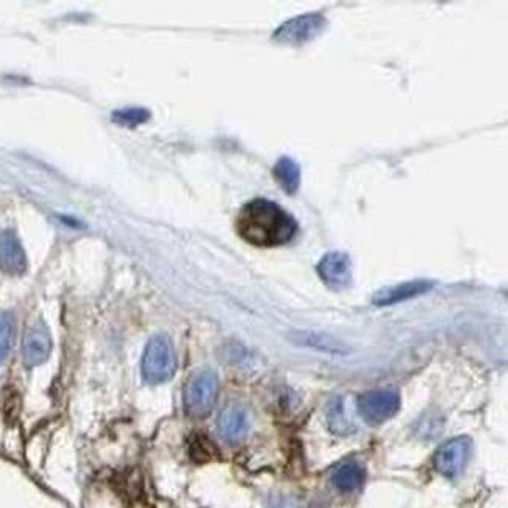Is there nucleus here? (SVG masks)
Wrapping results in <instances>:
<instances>
[{"mask_svg": "<svg viewBox=\"0 0 508 508\" xmlns=\"http://www.w3.org/2000/svg\"><path fill=\"white\" fill-rule=\"evenodd\" d=\"M363 480H365V469L357 462H346V464H339L332 475L334 485L343 493L356 492L362 486Z\"/></svg>", "mask_w": 508, "mask_h": 508, "instance_id": "f8f14e48", "label": "nucleus"}, {"mask_svg": "<svg viewBox=\"0 0 508 508\" xmlns=\"http://www.w3.org/2000/svg\"><path fill=\"white\" fill-rule=\"evenodd\" d=\"M0 269L10 276H21L27 269L23 244L12 230L0 233Z\"/></svg>", "mask_w": 508, "mask_h": 508, "instance_id": "1a4fd4ad", "label": "nucleus"}, {"mask_svg": "<svg viewBox=\"0 0 508 508\" xmlns=\"http://www.w3.org/2000/svg\"><path fill=\"white\" fill-rule=\"evenodd\" d=\"M274 177L278 181V185L288 192V194H296L300 185V168L289 157H282L274 166Z\"/></svg>", "mask_w": 508, "mask_h": 508, "instance_id": "ddd939ff", "label": "nucleus"}, {"mask_svg": "<svg viewBox=\"0 0 508 508\" xmlns=\"http://www.w3.org/2000/svg\"><path fill=\"white\" fill-rule=\"evenodd\" d=\"M326 17L321 13H307L296 16L276 30L274 40L280 44L304 45L315 40L322 30L326 29Z\"/></svg>", "mask_w": 508, "mask_h": 508, "instance_id": "20e7f679", "label": "nucleus"}, {"mask_svg": "<svg viewBox=\"0 0 508 508\" xmlns=\"http://www.w3.org/2000/svg\"><path fill=\"white\" fill-rule=\"evenodd\" d=\"M473 454V441L468 436H457L438 449L434 458L435 469L447 479H455L464 473Z\"/></svg>", "mask_w": 508, "mask_h": 508, "instance_id": "39448f33", "label": "nucleus"}, {"mask_svg": "<svg viewBox=\"0 0 508 508\" xmlns=\"http://www.w3.org/2000/svg\"><path fill=\"white\" fill-rule=\"evenodd\" d=\"M328 425L330 429L334 430L335 434L338 435H347L352 432V425L347 423V419L345 418V412L338 408V402L335 408H330V413H328Z\"/></svg>", "mask_w": 508, "mask_h": 508, "instance_id": "f3484780", "label": "nucleus"}, {"mask_svg": "<svg viewBox=\"0 0 508 508\" xmlns=\"http://www.w3.org/2000/svg\"><path fill=\"white\" fill-rule=\"evenodd\" d=\"M434 288V282L429 280H412V282L399 283L393 287L382 288L374 294L373 302L377 307H386V305L399 304L404 300L418 298L421 294L429 293Z\"/></svg>", "mask_w": 508, "mask_h": 508, "instance_id": "9d476101", "label": "nucleus"}, {"mask_svg": "<svg viewBox=\"0 0 508 508\" xmlns=\"http://www.w3.org/2000/svg\"><path fill=\"white\" fill-rule=\"evenodd\" d=\"M220 393V384L215 373L200 371L194 374L183 391V405L188 416L207 418L215 408Z\"/></svg>", "mask_w": 508, "mask_h": 508, "instance_id": "7ed1b4c3", "label": "nucleus"}, {"mask_svg": "<svg viewBox=\"0 0 508 508\" xmlns=\"http://www.w3.org/2000/svg\"><path fill=\"white\" fill-rule=\"evenodd\" d=\"M317 269L322 282L334 291H343L352 282V265L349 255L345 252L324 255Z\"/></svg>", "mask_w": 508, "mask_h": 508, "instance_id": "0eeeda50", "label": "nucleus"}, {"mask_svg": "<svg viewBox=\"0 0 508 508\" xmlns=\"http://www.w3.org/2000/svg\"><path fill=\"white\" fill-rule=\"evenodd\" d=\"M248 415L243 408L230 405L220 413L218 429H220V436L229 443H237V441L243 440L244 435L248 434Z\"/></svg>", "mask_w": 508, "mask_h": 508, "instance_id": "9b49d317", "label": "nucleus"}, {"mask_svg": "<svg viewBox=\"0 0 508 508\" xmlns=\"http://www.w3.org/2000/svg\"><path fill=\"white\" fill-rule=\"evenodd\" d=\"M149 118H151V113L144 110V108H125V110H119V112L113 114L114 122L127 125V127H135V125L142 124Z\"/></svg>", "mask_w": 508, "mask_h": 508, "instance_id": "dca6fc26", "label": "nucleus"}, {"mask_svg": "<svg viewBox=\"0 0 508 508\" xmlns=\"http://www.w3.org/2000/svg\"><path fill=\"white\" fill-rule=\"evenodd\" d=\"M302 345L315 347V349L326 350V352H335V354L345 352L343 346L328 335L304 334L302 335Z\"/></svg>", "mask_w": 508, "mask_h": 508, "instance_id": "2eb2a0df", "label": "nucleus"}, {"mask_svg": "<svg viewBox=\"0 0 508 508\" xmlns=\"http://www.w3.org/2000/svg\"><path fill=\"white\" fill-rule=\"evenodd\" d=\"M16 339V321L12 313H0V363L5 362L12 354L13 346Z\"/></svg>", "mask_w": 508, "mask_h": 508, "instance_id": "4468645a", "label": "nucleus"}, {"mask_svg": "<svg viewBox=\"0 0 508 508\" xmlns=\"http://www.w3.org/2000/svg\"><path fill=\"white\" fill-rule=\"evenodd\" d=\"M358 412L369 424H382L401 408V397L393 390H374L360 396Z\"/></svg>", "mask_w": 508, "mask_h": 508, "instance_id": "423d86ee", "label": "nucleus"}, {"mask_svg": "<svg viewBox=\"0 0 508 508\" xmlns=\"http://www.w3.org/2000/svg\"><path fill=\"white\" fill-rule=\"evenodd\" d=\"M52 352V337L44 322H34L24 335V362L29 367L40 366Z\"/></svg>", "mask_w": 508, "mask_h": 508, "instance_id": "6e6552de", "label": "nucleus"}, {"mask_svg": "<svg viewBox=\"0 0 508 508\" xmlns=\"http://www.w3.org/2000/svg\"><path fill=\"white\" fill-rule=\"evenodd\" d=\"M298 222L287 210L268 199L246 203L237 218L238 235L257 248H276L289 243L298 233Z\"/></svg>", "mask_w": 508, "mask_h": 508, "instance_id": "f257e3e1", "label": "nucleus"}, {"mask_svg": "<svg viewBox=\"0 0 508 508\" xmlns=\"http://www.w3.org/2000/svg\"><path fill=\"white\" fill-rule=\"evenodd\" d=\"M177 367L174 347L168 337L155 335L142 356V377L149 385H160L172 378Z\"/></svg>", "mask_w": 508, "mask_h": 508, "instance_id": "f03ea898", "label": "nucleus"}]
</instances>
